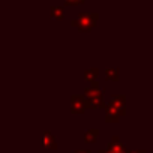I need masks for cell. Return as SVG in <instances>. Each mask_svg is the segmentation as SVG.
I'll return each instance as SVG.
<instances>
[{
  "mask_svg": "<svg viewBox=\"0 0 153 153\" xmlns=\"http://www.w3.org/2000/svg\"><path fill=\"white\" fill-rule=\"evenodd\" d=\"M104 90L99 89L98 81H93L90 87H87L84 90V98H86V104H87V110H96V108H104V98H102Z\"/></svg>",
  "mask_w": 153,
  "mask_h": 153,
  "instance_id": "obj_1",
  "label": "cell"
},
{
  "mask_svg": "<svg viewBox=\"0 0 153 153\" xmlns=\"http://www.w3.org/2000/svg\"><path fill=\"white\" fill-rule=\"evenodd\" d=\"M98 20H99V15L96 12H83L76 17L75 20H72V27H75L76 30L80 32H90L96 24H98Z\"/></svg>",
  "mask_w": 153,
  "mask_h": 153,
  "instance_id": "obj_2",
  "label": "cell"
},
{
  "mask_svg": "<svg viewBox=\"0 0 153 153\" xmlns=\"http://www.w3.org/2000/svg\"><path fill=\"white\" fill-rule=\"evenodd\" d=\"M71 111L74 114H84L87 111L86 98L83 95H72L71 96Z\"/></svg>",
  "mask_w": 153,
  "mask_h": 153,
  "instance_id": "obj_3",
  "label": "cell"
},
{
  "mask_svg": "<svg viewBox=\"0 0 153 153\" xmlns=\"http://www.w3.org/2000/svg\"><path fill=\"white\" fill-rule=\"evenodd\" d=\"M105 153H129V149L125 147V144L119 140V137H113V140L108 143Z\"/></svg>",
  "mask_w": 153,
  "mask_h": 153,
  "instance_id": "obj_4",
  "label": "cell"
},
{
  "mask_svg": "<svg viewBox=\"0 0 153 153\" xmlns=\"http://www.w3.org/2000/svg\"><path fill=\"white\" fill-rule=\"evenodd\" d=\"M110 104L116 108V111L119 113V116L126 114V98L123 95H113Z\"/></svg>",
  "mask_w": 153,
  "mask_h": 153,
  "instance_id": "obj_5",
  "label": "cell"
},
{
  "mask_svg": "<svg viewBox=\"0 0 153 153\" xmlns=\"http://www.w3.org/2000/svg\"><path fill=\"white\" fill-rule=\"evenodd\" d=\"M104 110H105V122H107V123H117V122L120 120L119 113L116 111V108H114L110 102L105 104Z\"/></svg>",
  "mask_w": 153,
  "mask_h": 153,
  "instance_id": "obj_6",
  "label": "cell"
},
{
  "mask_svg": "<svg viewBox=\"0 0 153 153\" xmlns=\"http://www.w3.org/2000/svg\"><path fill=\"white\" fill-rule=\"evenodd\" d=\"M44 147L48 149V150H57L59 149L57 140L54 138V135L50 131H44Z\"/></svg>",
  "mask_w": 153,
  "mask_h": 153,
  "instance_id": "obj_7",
  "label": "cell"
},
{
  "mask_svg": "<svg viewBox=\"0 0 153 153\" xmlns=\"http://www.w3.org/2000/svg\"><path fill=\"white\" fill-rule=\"evenodd\" d=\"M98 76H99V69H98V68H90V69H87V71L84 72V80L89 81L90 84L98 80Z\"/></svg>",
  "mask_w": 153,
  "mask_h": 153,
  "instance_id": "obj_8",
  "label": "cell"
},
{
  "mask_svg": "<svg viewBox=\"0 0 153 153\" xmlns=\"http://www.w3.org/2000/svg\"><path fill=\"white\" fill-rule=\"evenodd\" d=\"M50 15H51V18H54V20H63V17H65V11H63V6H51V9H50Z\"/></svg>",
  "mask_w": 153,
  "mask_h": 153,
  "instance_id": "obj_9",
  "label": "cell"
},
{
  "mask_svg": "<svg viewBox=\"0 0 153 153\" xmlns=\"http://www.w3.org/2000/svg\"><path fill=\"white\" fill-rule=\"evenodd\" d=\"M98 137H99V131L98 129H89L86 134H84V141L86 143H96L98 141Z\"/></svg>",
  "mask_w": 153,
  "mask_h": 153,
  "instance_id": "obj_10",
  "label": "cell"
},
{
  "mask_svg": "<svg viewBox=\"0 0 153 153\" xmlns=\"http://www.w3.org/2000/svg\"><path fill=\"white\" fill-rule=\"evenodd\" d=\"M105 75H107V78H108L110 81H113V83H117V81H119V69H117V68H110V69H107Z\"/></svg>",
  "mask_w": 153,
  "mask_h": 153,
  "instance_id": "obj_11",
  "label": "cell"
},
{
  "mask_svg": "<svg viewBox=\"0 0 153 153\" xmlns=\"http://www.w3.org/2000/svg\"><path fill=\"white\" fill-rule=\"evenodd\" d=\"M89 2V0H63V3L68 5V6H76V5H83Z\"/></svg>",
  "mask_w": 153,
  "mask_h": 153,
  "instance_id": "obj_12",
  "label": "cell"
},
{
  "mask_svg": "<svg viewBox=\"0 0 153 153\" xmlns=\"http://www.w3.org/2000/svg\"><path fill=\"white\" fill-rule=\"evenodd\" d=\"M72 153H93V152L89 150V149H76V150H74Z\"/></svg>",
  "mask_w": 153,
  "mask_h": 153,
  "instance_id": "obj_13",
  "label": "cell"
},
{
  "mask_svg": "<svg viewBox=\"0 0 153 153\" xmlns=\"http://www.w3.org/2000/svg\"><path fill=\"white\" fill-rule=\"evenodd\" d=\"M129 153H147V152L143 149V150H129Z\"/></svg>",
  "mask_w": 153,
  "mask_h": 153,
  "instance_id": "obj_14",
  "label": "cell"
}]
</instances>
